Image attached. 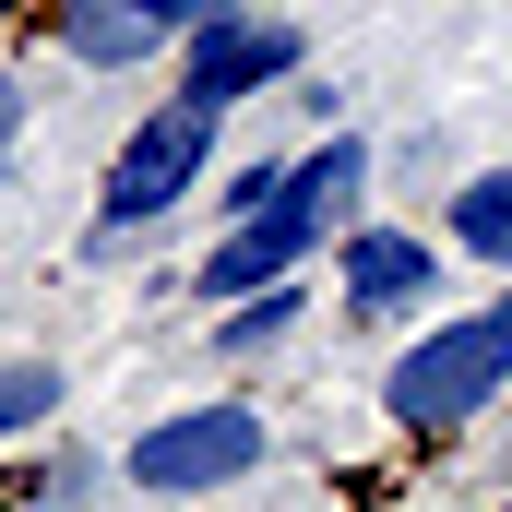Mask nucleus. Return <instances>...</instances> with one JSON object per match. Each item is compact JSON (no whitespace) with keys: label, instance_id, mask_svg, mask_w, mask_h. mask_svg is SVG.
I'll return each mask as SVG.
<instances>
[{"label":"nucleus","instance_id":"nucleus-11","mask_svg":"<svg viewBox=\"0 0 512 512\" xmlns=\"http://www.w3.org/2000/svg\"><path fill=\"white\" fill-rule=\"evenodd\" d=\"M262 203H286V155H262V167H239L215 191V215H262Z\"/></svg>","mask_w":512,"mask_h":512},{"label":"nucleus","instance_id":"nucleus-4","mask_svg":"<svg viewBox=\"0 0 512 512\" xmlns=\"http://www.w3.org/2000/svg\"><path fill=\"white\" fill-rule=\"evenodd\" d=\"M334 227H346V215H322L310 191H286V203H262V215H227V227H215V251L191 262L179 286H191V310H227V298H251V286L310 274V262L334 251Z\"/></svg>","mask_w":512,"mask_h":512},{"label":"nucleus","instance_id":"nucleus-1","mask_svg":"<svg viewBox=\"0 0 512 512\" xmlns=\"http://www.w3.org/2000/svg\"><path fill=\"white\" fill-rule=\"evenodd\" d=\"M215 143H227V108H203V96L143 108V120L120 131V155H108V179H96L84 262H108V251H131V239H155L167 215H191V191L215 179Z\"/></svg>","mask_w":512,"mask_h":512},{"label":"nucleus","instance_id":"nucleus-18","mask_svg":"<svg viewBox=\"0 0 512 512\" xmlns=\"http://www.w3.org/2000/svg\"><path fill=\"white\" fill-rule=\"evenodd\" d=\"M0 12H12V0H0Z\"/></svg>","mask_w":512,"mask_h":512},{"label":"nucleus","instance_id":"nucleus-7","mask_svg":"<svg viewBox=\"0 0 512 512\" xmlns=\"http://www.w3.org/2000/svg\"><path fill=\"white\" fill-rule=\"evenodd\" d=\"M48 36H60L72 72H143V60L179 48V36H167L155 12H131V0H48Z\"/></svg>","mask_w":512,"mask_h":512},{"label":"nucleus","instance_id":"nucleus-8","mask_svg":"<svg viewBox=\"0 0 512 512\" xmlns=\"http://www.w3.org/2000/svg\"><path fill=\"white\" fill-rule=\"evenodd\" d=\"M441 227H453V251L512 274V167H465L453 179V203H441Z\"/></svg>","mask_w":512,"mask_h":512},{"label":"nucleus","instance_id":"nucleus-9","mask_svg":"<svg viewBox=\"0 0 512 512\" xmlns=\"http://www.w3.org/2000/svg\"><path fill=\"white\" fill-rule=\"evenodd\" d=\"M298 322H310V274H286V286H251V298H227V310H215V358H274Z\"/></svg>","mask_w":512,"mask_h":512},{"label":"nucleus","instance_id":"nucleus-16","mask_svg":"<svg viewBox=\"0 0 512 512\" xmlns=\"http://www.w3.org/2000/svg\"><path fill=\"white\" fill-rule=\"evenodd\" d=\"M501 310H512V286H501Z\"/></svg>","mask_w":512,"mask_h":512},{"label":"nucleus","instance_id":"nucleus-17","mask_svg":"<svg viewBox=\"0 0 512 512\" xmlns=\"http://www.w3.org/2000/svg\"><path fill=\"white\" fill-rule=\"evenodd\" d=\"M191 512H215V501H191Z\"/></svg>","mask_w":512,"mask_h":512},{"label":"nucleus","instance_id":"nucleus-6","mask_svg":"<svg viewBox=\"0 0 512 512\" xmlns=\"http://www.w3.org/2000/svg\"><path fill=\"white\" fill-rule=\"evenodd\" d=\"M334 274H346V322L382 334V322H417L441 298V239H417L393 215H358V227H334Z\"/></svg>","mask_w":512,"mask_h":512},{"label":"nucleus","instance_id":"nucleus-13","mask_svg":"<svg viewBox=\"0 0 512 512\" xmlns=\"http://www.w3.org/2000/svg\"><path fill=\"white\" fill-rule=\"evenodd\" d=\"M286 96H298V120H322V131H346V84H310V72H298V84H286Z\"/></svg>","mask_w":512,"mask_h":512},{"label":"nucleus","instance_id":"nucleus-2","mask_svg":"<svg viewBox=\"0 0 512 512\" xmlns=\"http://www.w3.org/2000/svg\"><path fill=\"white\" fill-rule=\"evenodd\" d=\"M512 393V310H453V322H429L417 346H393L382 358V429L405 441H465L489 405Z\"/></svg>","mask_w":512,"mask_h":512},{"label":"nucleus","instance_id":"nucleus-14","mask_svg":"<svg viewBox=\"0 0 512 512\" xmlns=\"http://www.w3.org/2000/svg\"><path fill=\"white\" fill-rule=\"evenodd\" d=\"M12 143H24V84L0 72V179H12Z\"/></svg>","mask_w":512,"mask_h":512},{"label":"nucleus","instance_id":"nucleus-15","mask_svg":"<svg viewBox=\"0 0 512 512\" xmlns=\"http://www.w3.org/2000/svg\"><path fill=\"white\" fill-rule=\"evenodd\" d=\"M12 512H72V501H12Z\"/></svg>","mask_w":512,"mask_h":512},{"label":"nucleus","instance_id":"nucleus-12","mask_svg":"<svg viewBox=\"0 0 512 512\" xmlns=\"http://www.w3.org/2000/svg\"><path fill=\"white\" fill-rule=\"evenodd\" d=\"M131 12H155L167 36H191V24H215V12H239V0H131Z\"/></svg>","mask_w":512,"mask_h":512},{"label":"nucleus","instance_id":"nucleus-10","mask_svg":"<svg viewBox=\"0 0 512 512\" xmlns=\"http://www.w3.org/2000/svg\"><path fill=\"white\" fill-rule=\"evenodd\" d=\"M60 405H72V370L60 358H0V441H36Z\"/></svg>","mask_w":512,"mask_h":512},{"label":"nucleus","instance_id":"nucleus-5","mask_svg":"<svg viewBox=\"0 0 512 512\" xmlns=\"http://www.w3.org/2000/svg\"><path fill=\"white\" fill-rule=\"evenodd\" d=\"M298 72H310V36H298L286 12H262V0H239V12H215V24L179 36V96H203V108L286 96Z\"/></svg>","mask_w":512,"mask_h":512},{"label":"nucleus","instance_id":"nucleus-3","mask_svg":"<svg viewBox=\"0 0 512 512\" xmlns=\"http://www.w3.org/2000/svg\"><path fill=\"white\" fill-rule=\"evenodd\" d=\"M274 465V417H262L251 393H203V405H179V417H155V429H131L120 453V489H143V501H227L239 477H262Z\"/></svg>","mask_w":512,"mask_h":512}]
</instances>
